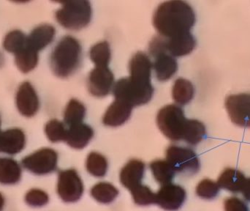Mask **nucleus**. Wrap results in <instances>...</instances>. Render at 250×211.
I'll use <instances>...</instances> for the list:
<instances>
[{"mask_svg":"<svg viewBox=\"0 0 250 211\" xmlns=\"http://www.w3.org/2000/svg\"><path fill=\"white\" fill-rule=\"evenodd\" d=\"M86 115V108L76 99L69 101L64 111V121L67 126L82 123Z\"/></svg>","mask_w":250,"mask_h":211,"instance_id":"obj_25","label":"nucleus"},{"mask_svg":"<svg viewBox=\"0 0 250 211\" xmlns=\"http://www.w3.org/2000/svg\"><path fill=\"white\" fill-rule=\"evenodd\" d=\"M195 94L193 85L187 79H176L172 90V95L176 104L179 105H186L192 101Z\"/></svg>","mask_w":250,"mask_h":211,"instance_id":"obj_22","label":"nucleus"},{"mask_svg":"<svg viewBox=\"0 0 250 211\" xmlns=\"http://www.w3.org/2000/svg\"><path fill=\"white\" fill-rule=\"evenodd\" d=\"M93 137L92 127L82 122L68 127L65 141L72 148L82 150L89 144Z\"/></svg>","mask_w":250,"mask_h":211,"instance_id":"obj_17","label":"nucleus"},{"mask_svg":"<svg viewBox=\"0 0 250 211\" xmlns=\"http://www.w3.org/2000/svg\"><path fill=\"white\" fill-rule=\"evenodd\" d=\"M91 60L96 67H108L111 58V48L107 41L98 43L89 51Z\"/></svg>","mask_w":250,"mask_h":211,"instance_id":"obj_28","label":"nucleus"},{"mask_svg":"<svg viewBox=\"0 0 250 211\" xmlns=\"http://www.w3.org/2000/svg\"><path fill=\"white\" fill-rule=\"evenodd\" d=\"M18 109L23 116H34L39 109V99L33 87L29 82H24L19 87L16 95Z\"/></svg>","mask_w":250,"mask_h":211,"instance_id":"obj_12","label":"nucleus"},{"mask_svg":"<svg viewBox=\"0 0 250 211\" xmlns=\"http://www.w3.org/2000/svg\"><path fill=\"white\" fill-rule=\"evenodd\" d=\"M246 180L245 175L239 169L228 168L222 172L217 183L222 189L237 194L242 192Z\"/></svg>","mask_w":250,"mask_h":211,"instance_id":"obj_19","label":"nucleus"},{"mask_svg":"<svg viewBox=\"0 0 250 211\" xmlns=\"http://www.w3.org/2000/svg\"><path fill=\"white\" fill-rule=\"evenodd\" d=\"M45 132L51 142L65 141L67 128L63 122L57 119H51L45 125Z\"/></svg>","mask_w":250,"mask_h":211,"instance_id":"obj_31","label":"nucleus"},{"mask_svg":"<svg viewBox=\"0 0 250 211\" xmlns=\"http://www.w3.org/2000/svg\"><path fill=\"white\" fill-rule=\"evenodd\" d=\"M185 190L180 186L169 184L162 186L156 194V204L166 211L179 210L186 200Z\"/></svg>","mask_w":250,"mask_h":211,"instance_id":"obj_11","label":"nucleus"},{"mask_svg":"<svg viewBox=\"0 0 250 211\" xmlns=\"http://www.w3.org/2000/svg\"><path fill=\"white\" fill-rule=\"evenodd\" d=\"M27 47V38L19 30H14L7 34L4 38V48L14 54L21 51Z\"/></svg>","mask_w":250,"mask_h":211,"instance_id":"obj_30","label":"nucleus"},{"mask_svg":"<svg viewBox=\"0 0 250 211\" xmlns=\"http://www.w3.org/2000/svg\"><path fill=\"white\" fill-rule=\"evenodd\" d=\"M242 195L246 201L250 202V178H247L246 182L242 188Z\"/></svg>","mask_w":250,"mask_h":211,"instance_id":"obj_36","label":"nucleus"},{"mask_svg":"<svg viewBox=\"0 0 250 211\" xmlns=\"http://www.w3.org/2000/svg\"><path fill=\"white\" fill-rule=\"evenodd\" d=\"M151 68L152 63L145 53L134 54L129 63V77L117 81L113 88L115 99L124 101L132 107L149 102L154 93Z\"/></svg>","mask_w":250,"mask_h":211,"instance_id":"obj_1","label":"nucleus"},{"mask_svg":"<svg viewBox=\"0 0 250 211\" xmlns=\"http://www.w3.org/2000/svg\"><path fill=\"white\" fill-rule=\"evenodd\" d=\"M108 162L105 156L96 152H92L86 159V167L88 172L97 178H103L108 170Z\"/></svg>","mask_w":250,"mask_h":211,"instance_id":"obj_27","label":"nucleus"},{"mask_svg":"<svg viewBox=\"0 0 250 211\" xmlns=\"http://www.w3.org/2000/svg\"><path fill=\"white\" fill-rule=\"evenodd\" d=\"M145 172V164L142 161L132 159L126 163L120 172L121 184L129 191L141 185Z\"/></svg>","mask_w":250,"mask_h":211,"instance_id":"obj_13","label":"nucleus"},{"mask_svg":"<svg viewBox=\"0 0 250 211\" xmlns=\"http://www.w3.org/2000/svg\"><path fill=\"white\" fill-rule=\"evenodd\" d=\"M4 200L3 196L1 195V193H0V211H1L3 209V207H4Z\"/></svg>","mask_w":250,"mask_h":211,"instance_id":"obj_37","label":"nucleus"},{"mask_svg":"<svg viewBox=\"0 0 250 211\" xmlns=\"http://www.w3.org/2000/svg\"><path fill=\"white\" fill-rule=\"evenodd\" d=\"M220 188L215 181L204 179L197 186L196 194L204 200H213L218 196Z\"/></svg>","mask_w":250,"mask_h":211,"instance_id":"obj_33","label":"nucleus"},{"mask_svg":"<svg viewBox=\"0 0 250 211\" xmlns=\"http://www.w3.org/2000/svg\"><path fill=\"white\" fill-rule=\"evenodd\" d=\"M149 167L154 179L162 186L171 184L176 175V172L167 160L154 161L150 164Z\"/></svg>","mask_w":250,"mask_h":211,"instance_id":"obj_23","label":"nucleus"},{"mask_svg":"<svg viewBox=\"0 0 250 211\" xmlns=\"http://www.w3.org/2000/svg\"><path fill=\"white\" fill-rule=\"evenodd\" d=\"M135 204L141 206L156 204V194L146 186L141 185L130 191Z\"/></svg>","mask_w":250,"mask_h":211,"instance_id":"obj_32","label":"nucleus"},{"mask_svg":"<svg viewBox=\"0 0 250 211\" xmlns=\"http://www.w3.org/2000/svg\"><path fill=\"white\" fill-rule=\"evenodd\" d=\"M26 203L32 207H42L48 203L49 197L45 191L40 189H32L25 197Z\"/></svg>","mask_w":250,"mask_h":211,"instance_id":"obj_34","label":"nucleus"},{"mask_svg":"<svg viewBox=\"0 0 250 211\" xmlns=\"http://www.w3.org/2000/svg\"><path fill=\"white\" fill-rule=\"evenodd\" d=\"M83 184L75 169H67L59 173L57 193L65 203H75L83 195Z\"/></svg>","mask_w":250,"mask_h":211,"instance_id":"obj_7","label":"nucleus"},{"mask_svg":"<svg viewBox=\"0 0 250 211\" xmlns=\"http://www.w3.org/2000/svg\"><path fill=\"white\" fill-rule=\"evenodd\" d=\"M0 123H1V122H0Z\"/></svg>","mask_w":250,"mask_h":211,"instance_id":"obj_38","label":"nucleus"},{"mask_svg":"<svg viewBox=\"0 0 250 211\" xmlns=\"http://www.w3.org/2000/svg\"><path fill=\"white\" fill-rule=\"evenodd\" d=\"M166 160L175 172L193 175L200 169V161L196 153L188 147L171 145L166 150Z\"/></svg>","mask_w":250,"mask_h":211,"instance_id":"obj_6","label":"nucleus"},{"mask_svg":"<svg viewBox=\"0 0 250 211\" xmlns=\"http://www.w3.org/2000/svg\"><path fill=\"white\" fill-rule=\"evenodd\" d=\"M224 208L225 211H250L248 204L236 197L226 199Z\"/></svg>","mask_w":250,"mask_h":211,"instance_id":"obj_35","label":"nucleus"},{"mask_svg":"<svg viewBox=\"0 0 250 211\" xmlns=\"http://www.w3.org/2000/svg\"><path fill=\"white\" fill-rule=\"evenodd\" d=\"M62 4V7L56 12V19L63 27L80 30L90 23L92 9L89 1H67Z\"/></svg>","mask_w":250,"mask_h":211,"instance_id":"obj_4","label":"nucleus"},{"mask_svg":"<svg viewBox=\"0 0 250 211\" xmlns=\"http://www.w3.org/2000/svg\"><path fill=\"white\" fill-rule=\"evenodd\" d=\"M152 57L154 58L153 69L157 79L160 82L169 80L177 71V61L167 51H160Z\"/></svg>","mask_w":250,"mask_h":211,"instance_id":"obj_14","label":"nucleus"},{"mask_svg":"<svg viewBox=\"0 0 250 211\" xmlns=\"http://www.w3.org/2000/svg\"><path fill=\"white\" fill-rule=\"evenodd\" d=\"M119 191L109 183L101 182L92 187L91 195L98 203L109 204L118 197Z\"/></svg>","mask_w":250,"mask_h":211,"instance_id":"obj_24","label":"nucleus"},{"mask_svg":"<svg viewBox=\"0 0 250 211\" xmlns=\"http://www.w3.org/2000/svg\"><path fill=\"white\" fill-rule=\"evenodd\" d=\"M25 136L20 129H9L0 133V151L14 155L23 150Z\"/></svg>","mask_w":250,"mask_h":211,"instance_id":"obj_18","label":"nucleus"},{"mask_svg":"<svg viewBox=\"0 0 250 211\" xmlns=\"http://www.w3.org/2000/svg\"><path fill=\"white\" fill-rule=\"evenodd\" d=\"M114 86V76L108 67H95L89 73L87 80L89 92L93 96L104 98Z\"/></svg>","mask_w":250,"mask_h":211,"instance_id":"obj_10","label":"nucleus"},{"mask_svg":"<svg viewBox=\"0 0 250 211\" xmlns=\"http://www.w3.org/2000/svg\"><path fill=\"white\" fill-rule=\"evenodd\" d=\"M225 105L233 123L242 128H250V94L229 95Z\"/></svg>","mask_w":250,"mask_h":211,"instance_id":"obj_9","label":"nucleus"},{"mask_svg":"<svg viewBox=\"0 0 250 211\" xmlns=\"http://www.w3.org/2000/svg\"><path fill=\"white\" fill-rule=\"evenodd\" d=\"M193 9L186 1H165L156 9L153 23L160 35L170 38L174 35L190 32L195 23Z\"/></svg>","mask_w":250,"mask_h":211,"instance_id":"obj_2","label":"nucleus"},{"mask_svg":"<svg viewBox=\"0 0 250 211\" xmlns=\"http://www.w3.org/2000/svg\"><path fill=\"white\" fill-rule=\"evenodd\" d=\"M206 135L207 131L203 122L197 119H189L183 140L191 145H196L205 138Z\"/></svg>","mask_w":250,"mask_h":211,"instance_id":"obj_26","label":"nucleus"},{"mask_svg":"<svg viewBox=\"0 0 250 211\" xmlns=\"http://www.w3.org/2000/svg\"><path fill=\"white\" fill-rule=\"evenodd\" d=\"M132 106L122 100L115 99L105 112L103 119L104 125L118 127L125 123L130 117Z\"/></svg>","mask_w":250,"mask_h":211,"instance_id":"obj_16","label":"nucleus"},{"mask_svg":"<svg viewBox=\"0 0 250 211\" xmlns=\"http://www.w3.org/2000/svg\"><path fill=\"white\" fill-rule=\"evenodd\" d=\"M56 31L54 26L49 24H42L33 29L27 38V47L33 51L43 49L51 44L54 39Z\"/></svg>","mask_w":250,"mask_h":211,"instance_id":"obj_20","label":"nucleus"},{"mask_svg":"<svg viewBox=\"0 0 250 211\" xmlns=\"http://www.w3.org/2000/svg\"><path fill=\"white\" fill-rule=\"evenodd\" d=\"M167 52L174 57H183L190 54L196 47V41L190 32L166 38Z\"/></svg>","mask_w":250,"mask_h":211,"instance_id":"obj_15","label":"nucleus"},{"mask_svg":"<svg viewBox=\"0 0 250 211\" xmlns=\"http://www.w3.org/2000/svg\"><path fill=\"white\" fill-rule=\"evenodd\" d=\"M82 60V47L77 39L65 36L57 44L51 57V69L56 76L67 78L79 69Z\"/></svg>","mask_w":250,"mask_h":211,"instance_id":"obj_3","label":"nucleus"},{"mask_svg":"<svg viewBox=\"0 0 250 211\" xmlns=\"http://www.w3.org/2000/svg\"><path fill=\"white\" fill-rule=\"evenodd\" d=\"M188 120L183 109L174 104L162 108L157 116V123L160 131L173 141L183 140Z\"/></svg>","mask_w":250,"mask_h":211,"instance_id":"obj_5","label":"nucleus"},{"mask_svg":"<svg viewBox=\"0 0 250 211\" xmlns=\"http://www.w3.org/2000/svg\"><path fill=\"white\" fill-rule=\"evenodd\" d=\"M58 155L51 148H43L22 160V164L28 170L36 175H42L56 170Z\"/></svg>","mask_w":250,"mask_h":211,"instance_id":"obj_8","label":"nucleus"},{"mask_svg":"<svg viewBox=\"0 0 250 211\" xmlns=\"http://www.w3.org/2000/svg\"><path fill=\"white\" fill-rule=\"evenodd\" d=\"M16 55V64L19 70L23 73H27L36 67L38 62V54L37 51L26 47Z\"/></svg>","mask_w":250,"mask_h":211,"instance_id":"obj_29","label":"nucleus"},{"mask_svg":"<svg viewBox=\"0 0 250 211\" xmlns=\"http://www.w3.org/2000/svg\"><path fill=\"white\" fill-rule=\"evenodd\" d=\"M21 169L19 164L8 158L0 159V184L10 185L19 182Z\"/></svg>","mask_w":250,"mask_h":211,"instance_id":"obj_21","label":"nucleus"}]
</instances>
